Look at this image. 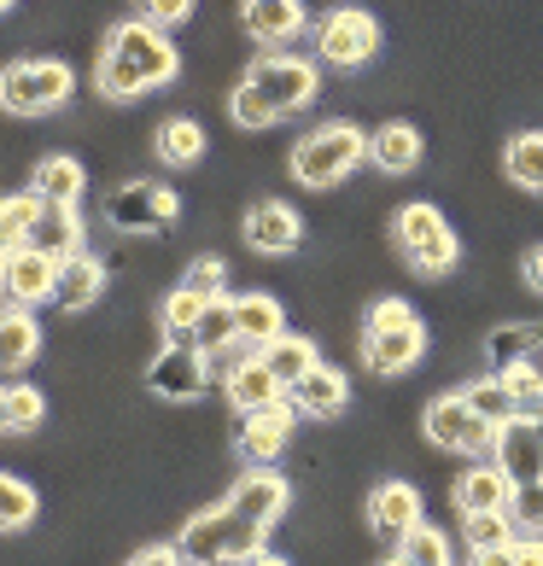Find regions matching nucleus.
<instances>
[{
  "label": "nucleus",
  "mask_w": 543,
  "mask_h": 566,
  "mask_svg": "<svg viewBox=\"0 0 543 566\" xmlns=\"http://www.w3.org/2000/svg\"><path fill=\"white\" fill-rule=\"evenodd\" d=\"M316 53L340 71H357L380 53V24L357 7H333L327 18H316Z\"/></svg>",
  "instance_id": "6e6552de"
},
{
  "label": "nucleus",
  "mask_w": 543,
  "mask_h": 566,
  "mask_svg": "<svg viewBox=\"0 0 543 566\" xmlns=\"http://www.w3.org/2000/svg\"><path fill=\"white\" fill-rule=\"evenodd\" d=\"M368 526L380 532L391 549H398V543L421 526V496H415L409 485H380V491H374V502H368Z\"/></svg>",
  "instance_id": "f3484780"
},
{
  "label": "nucleus",
  "mask_w": 543,
  "mask_h": 566,
  "mask_svg": "<svg viewBox=\"0 0 543 566\" xmlns=\"http://www.w3.org/2000/svg\"><path fill=\"white\" fill-rule=\"evenodd\" d=\"M100 286H106V269H100L88 251H82V258L59 263V292H53V298L65 304V310H88V304L100 298Z\"/></svg>",
  "instance_id": "393cba45"
},
{
  "label": "nucleus",
  "mask_w": 543,
  "mask_h": 566,
  "mask_svg": "<svg viewBox=\"0 0 543 566\" xmlns=\"http://www.w3.org/2000/svg\"><path fill=\"white\" fill-rule=\"evenodd\" d=\"M286 386L275 380V368L263 363V350L252 356V363H240V368H228V403H234L240 415L246 409H269V403H281Z\"/></svg>",
  "instance_id": "aec40b11"
},
{
  "label": "nucleus",
  "mask_w": 543,
  "mask_h": 566,
  "mask_svg": "<svg viewBox=\"0 0 543 566\" xmlns=\"http://www.w3.org/2000/svg\"><path fill=\"white\" fill-rule=\"evenodd\" d=\"M158 158L164 164H199L205 158V129H199V123H187V117L164 123V129H158Z\"/></svg>",
  "instance_id": "72a5a7b5"
},
{
  "label": "nucleus",
  "mask_w": 543,
  "mask_h": 566,
  "mask_svg": "<svg viewBox=\"0 0 543 566\" xmlns=\"http://www.w3.org/2000/svg\"><path fill=\"white\" fill-rule=\"evenodd\" d=\"M176 549L194 560V566H222V560H258L263 555V526L240 520L234 509H211V514H194L176 537Z\"/></svg>",
  "instance_id": "f03ea898"
},
{
  "label": "nucleus",
  "mask_w": 543,
  "mask_h": 566,
  "mask_svg": "<svg viewBox=\"0 0 543 566\" xmlns=\"http://www.w3.org/2000/svg\"><path fill=\"white\" fill-rule=\"evenodd\" d=\"M514 496V479L503 461H491V468H468L462 479H456V509L462 514H485V509H509Z\"/></svg>",
  "instance_id": "6ab92c4d"
},
{
  "label": "nucleus",
  "mask_w": 543,
  "mask_h": 566,
  "mask_svg": "<svg viewBox=\"0 0 543 566\" xmlns=\"http://www.w3.org/2000/svg\"><path fill=\"white\" fill-rule=\"evenodd\" d=\"M497 432L503 427H491L468 397H438L427 409V438L450 455H497Z\"/></svg>",
  "instance_id": "0eeeda50"
},
{
  "label": "nucleus",
  "mask_w": 543,
  "mask_h": 566,
  "mask_svg": "<svg viewBox=\"0 0 543 566\" xmlns=\"http://www.w3.org/2000/svg\"><path fill=\"white\" fill-rule=\"evenodd\" d=\"M41 211H48V199H41L35 187H30V193H12V199H7V211H0V240H7V251H24V245H30Z\"/></svg>",
  "instance_id": "bb28decb"
},
{
  "label": "nucleus",
  "mask_w": 543,
  "mask_h": 566,
  "mask_svg": "<svg viewBox=\"0 0 543 566\" xmlns=\"http://www.w3.org/2000/svg\"><path fill=\"white\" fill-rule=\"evenodd\" d=\"M30 187H35L48 205H76V199H82V164H76V158H41Z\"/></svg>",
  "instance_id": "a878e982"
},
{
  "label": "nucleus",
  "mask_w": 543,
  "mask_h": 566,
  "mask_svg": "<svg viewBox=\"0 0 543 566\" xmlns=\"http://www.w3.org/2000/svg\"><path fill=\"white\" fill-rule=\"evenodd\" d=\"M187 12H194V0H140V18H146V24H158V30L181 24Z\"/></svg>",
  "instance_id": "37998d69"
},
{
  "label": "nucleus",
  "mask_w": 543,
  "mask_h": 566,
  "mask_svg": "<svg viewBox=\"0 0 543 566\" xmlns=\"http://www.w3.org/2000/svg\"><path fill=\"white\" fill-rule=\"evenodd\" d=\"M228 117H234L240 129H269V123H281V112L263 99V88H258L252 76H246L240 88H234V99H228Z\"/></svg>",
  "instance_id": "c9c22d12"
},
{
  "label": "nucleus",
  "mask_w": 543,
  "mask_h": 566,
  "mask_svg": "<svg viewBox=\"0 0 543 566\" xmlns=\"http://www.w3.org/2000/svg\"><path fill=\"white\" fill-rule=\"evenodd\" d=\"M181 71L176 48L164 41L158 24H146V18H129V24H117L106 35V53H100V88L112 99H135L146 88H158V82H170Z\"/></svg>",
  "instance_id": "f257e3e1"
},
{
  "label": "nucleus",
  "mask_w": 543,
  "mask_h": 566,
  "mask_svg": "<svg viewBox=\"0 0 543 566\" xmlns=\"http://www.w3.org/2000/svg\"><path fill=\"white\" fill-rule=\"evenodd\" d=\"M304 228H299V211L281 199H263L246 211V245L252 251H269V258H286V251H299Z\"/></svg>",
  "instance_id": "4468645a"
},
{
  "label": "nucleus",
  "mask_w": 543,
  "mask_h": 566,
  "mask_svg": "<svg viewBox=\"0 0 543 566\" xmlns=\"http://www.w3.org/2000/svg\"><path fill=\"white\" fill-rule=\"evenodd\" d=\"M35 520V491L24 485V479H0V526L7 532H18V526H30Z\"/></svg>",
  "instance_id": "4c0bfd02"
},
{
  "label": "nucleus",
  "mask_w": 543,
  "mask_h": 566,
  "mask_svg": "<svg viewBox=\"0 0 543 566\" xmlns=\"http://www.w3.org/2000/svg\"><path fill=\"white\" fill-rule=\"evenodd\" d=\"M0 7H18V0H0Z\"/></svg>",
  "instance_id": "09e8293b"
},
{
  "label": "nucleus",
  "mask_w": 543,
  "mask_h": 566,
  "mask_svg": "<svg viewBox=\"0 0 543 566\" xmlns=\"http://www.w3.org/2000/svg\"><path fill=\"white\" fill-rule=\"evenodd\" d=\"M30 245H35V251H48V258H59V263L82 258V222H76V205H48V211H41V222H35V234H30Z\"/></svg>",
  "instance_id": "412c9836"
},
{
  "label": "nucleus",
  "mask_w": 543,
  "mask_h": 566,
  "mask_svg": "<svg viewBox=\"0 0 543 566\" xmlns=\"http://www.w3.org/2000/svg\"><path fill=\"white\" fill-rule=\"evenodd\" d=\"M0 99H7L12 117L59 112L71 99V65H59V59H24V65H12L7 82H0Z\"/></svg>",
  "instance_id": "423d86ee"
},
{
  "label": "nucleus",
  "mask_w": 543,
  "mask_h": 566,
  "mask_svg": "<svg viewBox=\"0 0 543 566\" xmlns=\"http://www.w3.org/2000/svg\"><path fill=\"white\" fill-rule=\"evenodd\" d=\"M345 397H351L345 374L316 363L299 386H286V409H292V415H340V409H345Z\"/></svg>",
  "instance_id": "a211bd4d"
},
{
  "label": "nucleus",
  "mask_w": 543,
  "mask_h": 566,
  "mask_svg": "<svg viewBox=\"0 0 543 566\" xmlns=\"http://www.w3.org/2000/svg\"><path fill=\"white\" fill-rule=\"evenodd\" d=\"M35 350H41V333H35V322L12 310V316L0 322V363H7V368H30V356H35Z\"/></svg>",
  "instance_id": "f704fd0d"
},
{
  "label": "nucleus",
  "mask_w": 543,
  "mask_h": 566,
  "mask_svg": "<svg viewBox=\"0 0 543 566\" xmlns=\"http://www.w3.org/2000/svg\"><path fill=\"white\" fill-rule=\"evenodd\" d=\"M537 339H543L537 327H497V333H491V363H497V368L526 363V356L537 350Z\"/></svg>",
  "instance_id": "e433bc0d"
},
{
  "label": "nucleus",
  "mask_w": 543,
  "mask_h": 566,
  "mask_svg": "<svg viewBox=\"0 0 543 566\" xmlns=\"http://www.w3.org/2000/svg\"><path fill=\"white\" fill-rule=\"evenodd\" d=\"M0 421H7V432H24L41 421V391L30 386H7V397H0Z\"/></svg>",
  "instance_id": "58836bf2"
},
{
  "label": "nucleus",
  "mask_w": 543,
  "mask_h": 566,
  "mask_svg": "<svg viewBox=\"0 0 543 566\" xmlns=\"http://www.w3.org/2000/svg\"><path fill=\"white\" fill-rule=\"evenodd\" d=\"M228 509H234L240 520H252V526H275L281 520V509H286V479L281 473H269V468H258L252 479H240L234 491H228Z\"/></svg>",
  "instance_id": "dca6fc26"
},
{
  "label": "nucleus",
  "mask_w": 543,
  "mask_h": 566,
  "mask_svg": "<svg viewBox=\"0 0 543 566\" xmlns=\"http://www.w3.org/2000/svg\"><path fill=\"white\" fill-rule=\"evenodd\" d=\"M391 234H398V251L415 263V275H450L456 269V234L432 205H404Z\"/></svg>",
  "instance_id": "39448f33"
},
{
  "label": "nucleus",
  "mask_w": 543,
  "mask_h": 566,
  "mask_svg": "<svg viewBox=\"0 0 543 566\" xmlns=\"http://www.w3.org/2000/svg\"><path fill=\"white\" fill-rule=\"evenodd\" d=\"M176 211H181L176 193L158 187V181H123L106 199V217H112V228H123V234H158V228L176 222Z\"/></svg>",
  "instance_id": "1a4fd4ad"
},
{
  "label": "nucleus",
  "mask_w": 543,
  "mask_h": 566,
  "mask_svg": "<svg viewBox=\"0 0 543 566\" xmlns=\"http://www.w3.org/2000/svg\"><path fill=\"white\" fill-rule=\"evenodd\" d=\"M514 566H543V537H526V543H514Z\"/></svg>",
  "instance_id": "49530a36"
},
{
  "label": "nucleus",
  "mask_w": 543,
  "mask_h": 566,
  "mask_svg": "<svg viewBox=\"0 0 543 566\" xmlns=\"http://www.w3.org/2000/svg\"><path fill=\"white\" fill-rule=\"evenodd\" d=\"M520 275H526V286H532V292H543V245H532V251H526Z\"/></svg>",
  "instance_id": "c03bdc74"
},
{
  "label": "nucleus",
  "mask_w": 543,
  "mask_h": 566,
  "mask_svg": "<svg viewBox=\"0 0 543 566\" xmlns=\"http://www.w3.org/2000/svg\"><path fill=\"white\" fill-rule=\"evenodd\" d=\"M7 292H12V304H41V298H53L59 292V258H48V251H7Z\"/></svg>",
  "instance_id": "2eb2a0df"
},
{
  "label": "nucleus",
  "mask_w": 543,
  "mask_h": 566,
  "mask_svg": "<svg viewBox=\"0 0 543 566\" xmlns=\"http://www.w3.org/2000/svg\"><path fill=\"white\" fill-rule=\"evenodd\" d=\"M509 514H514V526H520V532H543V479H526V485H514Z\"/></svg>",
  "instance_id": "a19ab883"
},
{
  "label": "nucleus",
  "mask_w": 543,
  "mask_h": 566,
  "mask_svg": "<svg viewBox=\"0 0 543 566\" xmlns=\"http://www.w3.org/2000/svg\"><path fill=\"white\" fill-rule=\"evenodd\" d=\"M187 286H194L199 298H222V286H228V263H222V258H199L194 269H187Z\"/></svg>",
  "instance_id": "79ce46f5"
},
{
  "label": "nucleus",
  "mask_w": 543,
  "mask_h": 566,
  "mask_svg": "<svg viewBox=\"0 0 543 566\" xmlns=\"http://www.w3.org/2000/svg\"><path fill=\"white\" fill-rule=\"evenodd\" d=\"M421 350H427V327H421V316H415L404 298H380V304L368 310V327H363L368 368L404 374V368L421 363Z\"/></svg>",
  "instance_id": "7ed1b4c3"
},
{
  "label": "nucleus",
  "mask_w": 543,
  "mask_h": 566,
  "mask_svg": "<svg viewBox=\"0 0 543 566\" xmlns=\"http://www.w3.org/2000/svg\"><path fill=\"white\" fill-rule=\"evenodd\" d=\"M462 537L473 555H491V549H509L514 543V514L509 509H485V514H462Z\"/></svg>",
  "instance_id": "cd10ccee"
},
{
  "label": "nucleus",
  "mask_w": 543,
  "mask_h": 566,
  "mask_svg": "<svg viewBox=\"0 0 543 566\" xmlns=\"http://www.w3.org/2000/svg\"><path fill=\"white\" fill-rule=\"evenodd\" d=\"M503 164H509V181H520L526 193H543V135H514Z\"/></svg>",
  "instance_id": "7c9ffc66"
},
{
  "label": "nucleus",
  "mask_w": 543,
  "mask_h": 566,
  "mask_svg": "<svg viewBox=\"0 0 543 566\" xmlns=\"http://www.w3.org/2000/svg\"><path fill=\"white\" fill-rule=\"evenodd\" d=\"M357 158H368V135L351 129V123H327V129L304 135L292 146V176L304 187H333L357 170Z\"/></svg>",
  "instance_id": "20e7f679"
},
{
  "label": "nucleus",
  "mask_w": 543,
  "mask_h": 566,
  "mask_svg": "<svg viewBox=\"0 0 543 566\" xmlns=\"http://www.w3.org/2000/svg\"><path fill=\"white\" fill-rule=\"evenodd\" d=\"M181 560H187L181 549H146V555H135L129 566H181Z\"/></svg>",
  "instance_id": "a18cd8bd"
},
{
  "label": "nucleus",
  "mask_w": 543,
  "mask_h": 566,
  "mask_svg": "<svg viewBox=\"0 0 543 566\" xmlns=\"http://www.w3.org/2000/svg\"><path fill=\"white\" fill-rule=\"evenodd\" d=\"M246 566H286V560H275V555H258V560H246Z\"/></svg>",
  "instance_id": "de8ad7c7"
},
{
  "label": "nucleus",
  "mask_w": 543,
  "mask_h": 566,
  "mask_svg": "<svg viewBox=\"0 0 543 566\" xmlns=\"http://www.w3.org/2000/svg\"><path fill=\"white\" fill-rule=\"evenodd\" d=\"M194 345H199L205 356L240 345V316H234V304H228V298H211V304H205V316H199V327H194Z\"/></svg>",
  "instance_id": "c85d7f7f"
},
{
  "label": "nucleus",
  "mask_w": 543,
  "mask_h": 566,
  "mask_svg": "<svg viewBox=\"0 0 543 566\" xmlns=\"http://www.w3.org/2000/svg\"><path fill=\"white\" fill-rule=\"evenodd\" d=\"M462 397H468V403H473L479 415H485L491 427H509L514 415H520V397L509 391V380H503V374H497V380H479V386H468Z\"/></svg>",
  "instance_id": "2f4dec72"
},
{
  "label": "nucleus",
  "mask_w": 543,
  "mask_h": 566,
  "mask_svg": "<svg viewBox=\"0 0 543 566\" xmlns=\"http://www.w3.org/2000/svg\"><path fill=\"white\" fill-rule=\"evenodd\" d=\"M299 24H304L299 0H246V35L252 41H286L299 35Z\"/></svg>",
  "instance_id": "b1692460"
},
{
  "label": "nucleus",
  "mask_w": 543,
  "mask_h": 566,
  "mask_svg": "<svg viewBox=\"0 0 543 566\" xmlns=\"http://www.w3.org/2000/svg\"><path fill=\"white\" fill-rule=\"evenodd\" d=\"M497 461L509 468L514 485L543 479V415H514V421L497 432Z\"/></svg>",
  "instance_id": "f8f14e48"
},
{
  "label": "nucleus",
  "mask_w": 543,
  "mask_h": 566,
  "mask_svg": "<svg viewBox=\"0 0 543 566\" xmlns=\"http://www.w3.org/2000/svg\"><path fill=\"white\" fill-rule=\"evenodd\" d=\"M263 363L275 368V380L281 386H299L310 368H316V345L310 339H292V333H281L275 345H263Z\"/></svg>",
  "instance_id": "c756f323"
},
{
  "label": "nucleus",
  "mask_w": 543,
  "mask_h": 566,
  "mask_svg": "<svg viewBox=\"0 0 543 566\" xmlns=\"http://www.w3.org/2000/svg\"><path fill=\"white\" fill-rule=\"evenodd\" d=\"M398 555H404V566H450L445 537H438L432 526H415V532L398 543Z\"/></svg>",
  "instance_id": "ea45409f"
},
{
  "label": "nucleus",
  "mask_w": 543,
  "mask_h": 566,
  "mask_svg": "<svg viewBox=\"0 0 543 566\" xmlns=\"http://www.w3.org/2000/svg\"><path fill=\"white\" fill-rule=\"evenodd\" d=\"M205 304H211V298H199V292L181 281L170 298H164V333H170V339H187V345H194V327H199V316H205Z\"/></svg>",
  "instance_id": "473e14b6"
},
{
  "label": "nucleus",
  "mask_w": 543,
  "mask_h": 566,
  "mask_svg": "<svg viewBox=\"0 0 543 566\" xmlns=\"http://www.w3.org/2000/svg\"><path fill=\"white\" fill-rule=\"evenodd\" d=\"M211 356H205L199 345H187V339H170L158 356H153V368H146V386H153L158 397H170V403H194V397H205V386H211Z\"/></svg>",
  "instance_id": "9b49d317"
},
{
  "label": "nucleus",
  "mask_w": 543,
  "mask_h": 566,
  "mask_svg": "<svg viewBox=\"0 0 543 566\" xmlns=\"http://www.w3.org/2000/svg\"><path fill=\"white\" fill-rule=\"evenodd\" d=\"M286 432H292V409H286V397L281 403H269V409H246L240 415V432H234V444L246 461H275L286 450Z\"/></svg>",
  "instance_id": "ddd939ff"
},
{
  "label": "nucleus",
  "mask_w": 543,
  "mask_h": 566,
  "mask_svg": "<svg viewBox=\"0 0 543 566\" xmlns=\"http://www.w3.org/2000/svg\"><path fill=\"white\" fill-rule=\"evenodd\" d=\"M368 164H380L386 176H404L421 164V135L409 129V123H386V129L368 135Z\"/></svg>",
  "instance_id": "4be33fe9"
},
{
  "label": "nucleus",
  "mask_w": 543,
  "mask_h": 566,
  "mask_svg": "<svg viewBox=\"0 0 543 566\" xmlns=\"http://www.w3.org/2000/svg\"><path fill=\"white\" fill-rule=\"evenodd\" d=\"M263 88V99L269 106H275L281 117H292V112H304L310 99H316V65H310V59H286V53H263L252 71H246Z\"/></svg>",
  "instance_id": "9d476101"
},
{
  "label": "nucleus",
  "mask_w": 543,
  "mask_h": 566,
  "mask_svg": "<svg viewBox=\"0 0 543 566\" xmlns=\"http://www.w3.org/2000/svg\"><path fill=\"white\" fill-rule=\"evenodd\" d=\"M234 316H240V345H252V350H263V345H275L281 339V304L275 298H263V292H246V298H234Z\"/></svg>",
  "instance_id": "5701e85b"
}]
</instances>
